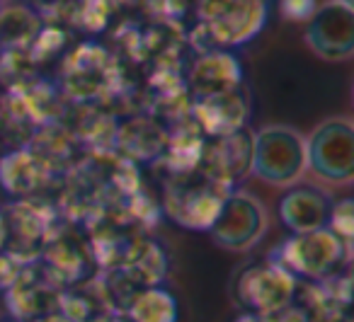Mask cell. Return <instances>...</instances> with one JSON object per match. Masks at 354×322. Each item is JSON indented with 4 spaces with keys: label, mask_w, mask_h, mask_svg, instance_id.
Segmentation results:
<instances>
[{
    "label": "cell",
    "mask_w": 354,
    "mask_h": 322,
    "mask_svg": "<svg viewBox=\"0 0 354 322\" xmlns=\"http://www.w3.org/2000/svg\"><path fill=\"white\" fill-rule=\"evenodd\" d=\"M90 322H131V320H129V317L124 315V312L112 310V312H104V315L95 317V320H90Z\"/></svg>",
    "instance_id": "obj_24"
},
{
    "label": "cell",
    "mask_w": 354,
    "mask_h": 322,
    "mask_svg": "<svg viewBox=\"0 0 354 322\" xmlns=\"http://www.w3.org/2000/svg\"><path fill=\"white\" fill-rule=\"evenodd\" d=\"M199 30L214 49L255 39L267 22V0H199Z\"/></svg>",
    "instance_id": "obj_4"
},
{
    "label": "cell",
    "mask_w": 354,
    "mask_h": 322,
    "mask_svg": "<svg viewBox=\"0 0 354 322\" xmlns=\"http://www.w3.org/2000/svg\"><path fill=\"white\" fill-rule=\"evenodd\" d=\"M299 291V278L274 259L250 262L238 272L233 281V296L243 312L270 315L289 305Z\"/></svg>",
    "instance_id": "obj_5"
},
{
    "label": "cell",
    "mask_w": 354,
    "mask_h": 322,
    "mask_svg": "<svg viewBox=\"0 0 354 322\" xmlns=\"http://www.w3.org/2000/svg\"><path fill=\"white\" fill-rule=\"evenodd\" d=\"M328 228L335 235H339L342 240L352 243V233H354V209H352V199H339L333 204L328 216Z\"/></svg>",
    "instance_id": "obj_19"
},
{
    "label": "cell",
    "mask_w": 354,
    "mask_h": 322,
    "mask_svg": "<svg viewBox=\"0 0 354 322\" xmlns=\"http://www.w3.org/2000/svg\"><path fill=\"white\" fill-rule=\"evenodd\" d=\"M27 262L17 259L15 254L6 252V249H0V291H6V288L12 286V281L17 278V274L22 272Z\"/></svg>",
    "instance_id": "obj_21"
},
{
    "label": "cell",
    "mask_w": 354,
    "mask_h": 322,
    "mask_svg": "<svg viewBox=\"0 0 354 322\" xmlns=\"http://www.w3.org/2000/svg\"><path fill=\"white\" fill-rule=\"evenodd\" d=\"M315 0H281V12L294 22H306L315 12Z\"/></svg>",
    "instance_id": "obj_22"
},
{
    "label": "cell",
    "mask_w": 354,
    "mask_h": 322,
    "mask_svg": "<svg viewBox=\"0 0 354 322\" xmlns=\"http://www.w3.org/2000/svg\"><path fill=\"white\" fill-rule=\"evenodd\" d=\"M243 83L241 61L228 49H209L189 68L187 85L192 97H207L223 90H233Z\"/></svg>",
    "instance_id": "obj_14"
},
{
    "label": "cell",
    "mask_w": 354,
    "mask_h": 322,
    "mask_svg": "<svg viewBox=\"0 0 354 322\" xmlns=\"http://www.w3.org/2000/svg\"><path fill=\"white\" fill-rule=\"evenodd\" d=\"M0 322H17V320H0Z\"/></svg>",
    "instance_id": "obj_29"
},
{
    "label": "cell",
    "mask_w": 354,
    "mask_h": 322,
    "mask_svg": "<svg viewBox=\"0 0 354 322\" xmlns=\"http://www.w3.org/2000/svg\"><path fill=\"white\" fill-rule=\"evenodd\" d=\"M265 322H313V317H310V312L294 298L289 305L265 315Z\"/></svg>",
    "instance_id": "obj_20"
},
{
    "label": "cell",
    "mask_w": 354,
    "mask_h": 322,
    "mask_svg": "<svg viewBox=\"0 0 354 322\" xmlns=\"http://www.w3.org/2000/svg\"><path fill=\"white\" fill-rule=\"evenodd\" d=\"M51 167L35 148H20L0 158V184L12 196H30L44 184Z\"/></svg>",
    "instance_id": "obj_16"
},
{
    "label": "cell",
    "mask_w": 354,
    "mask_h": 322,
    "mask_svg": "<svg viewBox=\"0 0 354 322\" xmlns=\"http://www.w3.org/2000/svg\"><path fill=\"white\" fill-rule=\"evenodd\" d=\"M267 230V211L255 196L236 191L226 196L214 223L209 225V238L214 245L228 252H245L255 247Z\"/></svg>",
    "instance_id": "obj_7"
},
{
    "label": "cell",
    "mask_w": 354,
    "mask_h": 322,
    "mask_svg": "<svg viewBox=\"0 0 354 322\" xmlns=\"http://www.w3.org/2000/svg\"><path fill=\"white\" fill-rule=\"evenodd\" d=\"M252 136H255V133L248 126H243L233 133L214 138L209 146H204L199 167L207 170L212 177H216V180L233 187L238 180L250 175Z\"/></svg>",
    "instance_id": "obj_12"
},
{
    "label": "cell",
    "mask_w": 354,
    "mask_h": 322,
    "mask_svg": "<svg viewBox=\"0 0 354 322\" xmlns=\"http://www.w3.org/2000/svg\"><path fill=\"white\" fill-rule=\"evenodd\" d=\"M339 3H342V6H349V8H352V0H339Z\"/></svg>",
    "instance_id": "obj_28"
},
{
    "label": "cell",
    "mask_w": 354,
    "mask_h": 322,
    "mask_svg": "<svg viewBox=\"0 0 354 322\" xmlns=\"http://www.w3.org/2000/svg\"><path fill=\"white\" fill-rule=\"evenodd\" d=\"M39 122L27 107L20 93L0 88V158L12 151L32 146Z\"/></svg>",
    "instance_id": "obj_15"
},
{
    "label": "cell",
    "mask_w": 354,
    "mask_h": 322,
    "mask_svg": "<svg viewBox=\"0 0 354 322\" xmlns=\"http://www.w3.org/2000/svg\"><path fill=\"white\" fill-rule=\"evenodd\" d=\"M304 41L323 61H349L354 56V8L339 0L315 8L306 20Z\"/></svg>",
    "instance_id": "obj_8"
},
{
    "label": "cell",
    "mask_w": 354,
    "mask_h": 322,
    "mask_svg": "<svg viewBox=\"0 0 354 322\" xmlns=\"http://www.w3.org/2000/svg\"><path fill=\"white\" fill-rule=\"evenodd\" d=\"M64 286L46 272V267L35 259L22 267L10 288H6V303L12 320L35 322L59 310Z\"/></svg>",
    "instance_id": "obj_9"
},
{
    "label": "cell",
    "mask_w": 354,
    "mask_h": 322,
    "mask_svg": "<svg viewBox=\"0 0 354 322\" xmlns=\"http://www.w3.org/2000/svg\"><path fill=\"white\" fill-rule=\"evenodd\" d=\"M175 175V182L165 187V214L183 228L209 230L233 187L212 177L199 165Z\"/></svg>",
    "instance_id": "obj_2"
},
{
    "label": "cell",
    "mask_w": 354,
    "mask_h": 322,
    "mask_svg": "<svg viewBox=\"0 0 354 322\" xmlns=\"http://www.w3.org/2000/svg\"><path fill=\"white\" fill-rule=\"evenodd\" d=\"M233 322H265V317L255 315V312H243V315H238Z\"/></svg>",
    "instance_id": "obj_26"
},
{
    "label": "cell",
    "mask_w": 354,
    "mask_h": 322,
    "mask_svg": "<svg viewBox=\"0 0 354 322\" xmlns=\"http://www.w3.org/2000/svg\"><path fill=\"white\" fill-rule=\"evenodd\" d=\"M35 322H73V320H68V317L64 315V312H51V315H44V317H39V320H35Z\"/></svg>",
    "instance_id": "obj_25"
},
{
    "label": "cell",
    "mask_w": 354,
    "mask_h": 322,
    "mask_svg": "<svg viewBox=\"0 0 354 322\" xmlns=\"http://www.w3.org/2000/svg\"><path fill=\"white\" fill-rule=\"evenodd\" d=\"M124 315L131 322H177L180 320V305L170 288L146 286L136 291L124 305Z\"/></svg>",
    "instance_id": "obj_17"
},
{
    "label": "cell",
    "mask_w": 354,
    "mask_h": 322,
    "mask_svg": "<svg viewBox=\"0 0 354 322\" xmlns=\"http://www.w3.org/2000/svg\"><path fill=\"white\" fill-rule=\"evenodd\" d=\"M192 119L202 133L212 138L226 136L238 129L248 126L250 119V97L245 88L238 85L233 90H223L207 97H194Z\"/></svg>",
    "instance_id": "obj_10"
},
{
    "label": "cell",
    "mask_w": 354,
    "mask_h": 322,
    "mask_svg": "<svg viewBox=\"0 0 354 322\" xmlns=\"http://www.w3.org/2000/svg\"><path fill=\"white\" fill-rule=\"evenodd\" d=\"M41 32V22L30 8L10 6L0 8V46L3 49H25L32 46Z\"/></svg>",
    "instance_id": "obj_18"
},
{
    "label": "cell",
    "mask_w": 354,
    "mask_h": 322,
    "mask_svg": "<svg viewBox=\"0 0 354 322\" xmlns=\"http://www.w3.org/2000/svg\"><path fill=\"white\" fill-rule=\"evenodd\" d=\"M306 170L318 180L349 184L354 177V126L349 119L335 117L310 131L306 138Z\"/></svg>",
    "instance_id": "obj_6"
},
{
    "label": "cell",
    "mask_w": 354,
    "mask_h": 322,
    "mask_svg": "<svg viewBox=\"0 0 354 322\" xmlns=\"http://www.w3.org/2000/svg\"><path fill=\"white\" fill-rule=\"evenodd\" d=\"M6 245V223H3V214H0V249Z\"/></svg>",
    "instance_id": "obj_27"
},
{
    "label": "cell",
    "mask_w": 354,
    "mask_h": 322,
    "mask_svg": "<svg viewBox=\"0 0 354 322\" xmlns=\"http://www.w3.org/2000/svg\"><path fill=\"white\" fill-rule=\"evenodd\" d=\"M6 223V245L3 249L15 254L22 262H35L41 257L46 243H49V223L44 218V211L37 209L32 201L12 204L0 211Z\"/></svg>",
    "instance_id": "obj_11"
},
{
    "label": "cell",
    "mask_w": 354,
    "mask_h": 322,
    "mask_svg": "<svg viewBox=\"0 0 354 322\" xmlns=\"http://www.w3.org/2000/svg\"><path fill=\"white\" fill-rule=\"evenodd\" d=\"M352 249L349 243L335 235L330 228L301 233L286 238L274 249V262L289 269L299 281L323 283L347 272Z\"/></svg>",
    "instance_id": "obj_1"
},
{
    "label": "cell",
    "mask_w": 354,
    "mask_h": 322,
    "mask_svg": "<svg viewBox=\"0 0 354 322\" xmlns=\"http://www.w3.org/2000/svg\"><path fill=\"white\" fill-rule=\"evenodd\" d=\"M306 172V138L289 126H265L252 136L250 175L272 187H291Z\"/></svg>",
    "instance_id": "obj_3"
},
{
    "label": "cell",
    "mask_w": 354,
    "mask_h": 322,
    "mask_svg": "<svg viewBox=\"0 0 354 322\" xmlns=\"http://www.w3.org/2000/svg\"><path fill=\"white\" fill-rule=\"evenodd\" d=\"M333 199L325 189L315 184H291L279 201V218L291 235L313 233L328 228V216Z\"/></svg>",
    "instance_id": "obj_13"
},
{
    "label": "cell",
    "mask_w": 354,
    "mask_h": 322,
    "mask_svg": "<svg viewBox=\"0 0 354 322\" xmlns=\"http://www.w3.org/2000/svg\"><path fill=\"white\" fill-rule=\"evenodd\" d=\"M313 322H352V320H349L347 307H335V310H328L323 315L313 317Z\"/></svg>",
    "instance_id": "obj_23"
}]
</instances>
